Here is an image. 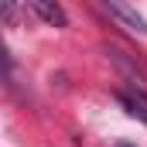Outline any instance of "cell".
<instances>
[{"mask_svg":"<svg viewBox=\"0 0 147 147\" xmlns=\"http://www.w3.org/2000/svg\"><path fill=\"white\" fill-rule=\"evenodd\" d=\"M116 99L127 106V113H130V116H137L140 123H147V89H140V86L120 89V92H116Z\"/></svg>","mask_w":147,"mask_h":147,"instance_id":"cell-4","label":"cell"},{"mask_svg":"<svg viewBox=\"0 0 147 147\" xmlns=\"http://www.w3.org/2000/svg\"><path fill=\"white\" fill-rule=\"evenodd\" d=\"M21 3H24V0H3V24H7V28H17Z\"/></svg>","mask_w":147,"mask_h":147,"instance_id":"cell-5","label":"cell"},{"mask_svg":"<svg viewBox=\"0 0 147 147\" xmlns=\"http://www.w3.org/2000/svg\"><path fill=\"white\" fill-rule=\"evenodd\" d=\"M103 51H106V58H110L113 65H116L120 72L130 79V86H140V89H147V65L137 58V55H134V51L116 48V45H106Z\"/></svg>","mask_w":147,"mask_h":147,"instance_id":"cell-1","label":"cell"},{"mask_svg":"<svg viewBox=\"0 0 147 147\" xmlns=\"http://www.w3.org/2000/svg\"><path fill=\"white\" fill-rule=\"evenodd\" d=\"M24 10H31L34 17H41V21L51 24V28H65V24H69V14L62 10L58 0H24Z\"/></svg>","mask_w":147,"mask_h":147,"instance_id":"cell-2","label":"cell"},{"mask_svg":"<svg viewBox=\"0 0 147 147\" xmlns=\"http://www.w3.org/2000/svg\"><path fill=\"white\" fill-rule=\"evenodd\" d=\"M113 147H137V144H130V140H116Z\"/></svg>","mask_w":147,"mask_h":147,"instance_id":"cell-6","label":"cell"},{"mask_svg":"<svg viewBox=\"0 0 147 147\" xmlns=\"http://www.w3.org/2000/svg\"><path fill=\"white\" fill-rule=\"evenodd\" d=\"M103 7L110 10L123 28H130V31H137V34H147V21L137 14V7H130L127 0H103Z\"/></svg>","mask_w":147,"mask_h":147,"instance_id":"cell-3","label":"cell"}]
</instances>
